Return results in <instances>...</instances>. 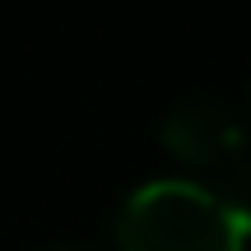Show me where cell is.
Listing matches in <instances>:
<instances>
[{"mask_svg":"<svg viewBox=\"0 0 251 251\" xmlns=\"http://www.w3.org/2000/svg\"><path fill=\"white\" fill-rule=\"evenodd\" d=\"M56 251H79V247H56Z\"/></svg>","mask_w":251,"mask_h":251,"instance_id":"3957f363","label":"cell"},{"mask_svg":"<svg viewBox=\"0 0 251 251\" xmlns=\"http://www.w3.org/2000/svg\"><path fill=\"white\" fill-rule=\"evenodd\" d=\"M163 149L191 172V181L251 200V135L219 98H191L163 117Z\"/></svg>","mask_w":251,"mask_h":251,"instance_id":"7a4b0ae2","label":"cell"},{"mask_svg":"<svg viewBox=\"0 0 251 251\" xmlns=\"http://www.w3.org/2000/svg\"><path fill=\"white\" fill-rule=\"evenodd\" d=\"M121 251H247L251 205L191 177H158L130 191L117 214Z\"/></svg>","mask_w":251,"mask_h":251,"instance_id":"6da1fadb","label":"cell"},{"mask_svg":"<svg viewBox=\"0 0 251 251\" xmlns=\"http://www.w3.org/2000/svg\"><path fill=\"white\" fill-rule=\"evenodd\" d=\"M247 205H251V200H247Z\"/></svg>","mask_w":251,"mask_h":251,"instance_id":"277c9868","label":"cell"}]
</instances>
